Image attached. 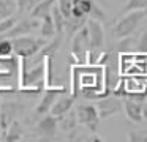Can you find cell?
<instances>
[{"label":"cell","instance_id":"cell-10","mask_svg":"<svg viewBox=\"0 0 147 142\" xmlns=\"http://www.w3.org/2000/svg\"><path fill=\"white\" fill-rule=\"evenodd\" d=\"M35 131L38 136H54L57 131V117L52 114H45V117L36 123Z\"/></svg>","mask_w":147,"mask_h":142},{"label":"cell","instance_id":"cell-12","mask_svg":"<svg viewBox=\"0 0 147 142\" xmlns=\"http://www.w3.org/2000/svg\"><path fill=\"white\" fill-rule=\"evenodd\" d=\"M123 112L127 115V118L133 123H141L144 120L142 117V103H138L134 100L128 98L123 103Z\"/></svg>","mask_w":147,"mask_h":142},{"label":"cell","instance_id":"cell-19","mask_svg":"<svg viewBox=\"0 0 147 142\" xmlns=\"http://www.w3.org/2000/svg\"><path fill=\"white\" fill-rule=\"evenodd\" d=\"M14 8H16V3L13 0H0V19L13 16Z\"/></svg>","mask_w":147,"mask_h":142},{"label":"cell","instance_id":"cell-33","mask_svg":"<svg viewBox=\"0 0 147 142\" xmlns=\"http://www.w3.org/2000/svg\"><path fill=\"white\" fill-rule=\"evenodd\" d=\"M0 136H2V128H0Z\"/></svg>","mask_w":147,"mask_h":142},{"label":"cell","instance_id":"cell-13","mask_svg":"<svg viewBox=\"0 0 147 142\" xmlns=\"http://www.w3.org/2000/svg\"><path fill=\"white\" fill-rule=\"evenodd\" d=\"M57 126H60L62 131H73V129H76L78 126V118H76V110L70 109L67 114H63V115L57 117Z\"/></svg>","mask_w":147,"mask_h":142},{"label":"cell","instance_id":"cell-8","mask_svg":"<svg viewBox=\"0 0 147 142\" xmlns=\"http://www.w3.org/2000/svg\"><path fill=\"white\" fill-rule=\"evenodd\" d=\"M40 27L38 19H22V21H16V24L10 28L8 32H5L3 35H0V38H16V36H22V35H30L35 28Z\"/></svg>","mask_w":147,"mask_h":142},{"label":"cell","instance_id":"cell-23","mask_svg":"<svg viewBox=\"0 0 147 142\" xmlns=\"http://www.w3.org/2000/svg\"><path fill=\"white\" fill-rule=\"evenodd\" d=\"M13 54V44L8 38H0V57H7Z\"/></svg>","mask_w":147,"mask_h":142},{"label":"cell","instance_id":"cell-15","mask_svg":"<svg viewBox=\"0 0 147 142\" xmlns=\"http://www.w3.org/2000/svg\"><path fill=\"white\" fill-rule=\"evenodd\" d=\"M55 0H41L40 3H36L35 6L32 8V11H30V17L33 19H43L46 14H49L51 13V8L54 6Z\"/></svg>","mask_w":147,"mask_h":142},{"label":"cell","instance_id":"cell-24","mask_svg":"<svg viewBox=\"0 0 147 142\" xmlns=\"http://www.w3.org/2000/svg\"><path fill=\"white\" fill-rule=\"evenodd\" d=\"M16 21L18 19L14 17V16H8V17H5V19H0V35H3L5 32L10 30V28L16 24Z\"/></svg>","mask_w":147,"mask_h":142},{"label":"cell","instance_id":"cell-20","mask_svg":"<svg viewBox=\"0 0 147 142\" xmlns=\"http://www.w3.org/2000/svg\"><path fill=\"white\" fill-rule=\"evenodd\" d=\"M133 44H134V40H133V36H125V38H120L119 40V44H117V50H119V54L120 52H130V49L133 47Z\"/></svg>","mask_w":147,"mask_h":142},{"label":"cell","instance_id":"cell-17","mask_svg":"<svg viewBox=\"0 0 147 142\" xmlns=\"http://www.w3.org/2000/svg\"><path fill=\"white\" fill-rule=\"evenodd\" d=\"M40 32H41L43 38H51L55 35V28H54V22H52L51 13L46 14L43 19H40Z\"/></svg>","mask_w":147,"mask_h":142},{"label":"cell","instance_id":"cell-7","mask_svg":"<svg viewBox=\"0 0 147 142\" xmlns=\"http://www.w3.org/2000/svg\"><path fill=\"white\" fill-rule=\"evenodd\" d=\"M24 110V106L14 101H8V103H2L0 106V128L2 133L8 128L11 122L18 120V115H21Z\"/></svg>","mask_w":147,"mask_h":142},{"label":"cell","instance_id":"cell-3","mask_svg":"<svg viewBox=\"0 0 147 142\" xmlns=\"http://www.w3.org/2000/svg\"><path fill=\"white\" fill-rule=\"evenodd\" d=\"M73 43H71V57L78 63H86V55L90 50V43H89V33L87 27H81L76 33L73 35Z\"/></svg>","mask_w":147,"mask_h":142},{"label":"cell","instance_id":"cell-25","mask_svg":"<svg viewBox=\"0 0 147 142\" xmlns=\"http://www.w3.org/2000/svg\"><path fill=\"white\" fill-rule=\"evenodd\" d=\"M127 11L131 9H147V0H128L127 5H125Z\"/></svg>","mask_w":147,"mask_h":142},{"label":"cell","instance_id":"cell-30","mask_svg":"<svg viewBox=\"0 0 147 142\" xmlns=\"http://www.w3.org/2000/svg\"><path fill=\"white\" fill-rule=\"evenodd\" d=\"M128 141H131V142H147V134H142V133H130V134H128Z\"/></svg>","mask_w":147,"mask_h":142},{"label":"cell","instance_id":"cell-26","mask_svg":"<svg viewBox=\"0 0 147 142\" xmlns=\"http://www.w3.org/2000/svg\"><path fill=\"white\" fill-rule=\"evenodd\" d=\"M71 5H73V0H57V6H59L60 13L65 16V17H70Z\"/></svg>","mask_w":147,"mask_h":142},{"label":"cell","instance_id":"cell-22","mask_svg":"<svg viewBox=\"0 0 147 142\" xmlns=\"http://www.w3.org/2000/svg\"><path fill=\"white\" fill-rule=\"evenodd\" d=\"M89 16L90 19H93V21H98V22H103L106 19V14H105V9H101L96 3H93L92 8H90L89 11Z\"/></svg>","mask_w":147,"mask_h":142},{"label":"cell","instance_id":"cell-5","mask_svg":"<svg viewBox=\"0 0 147 142\" xmlns=\"http://www.w3.org/2000/svg\"><path fill=\"white\" fill-rule=\"evenodd\" d=\"M95 107L98 110L100 120H105V118H109V117L122 112L123 110V101H122V98H117L112 93H109L106 96L100 98L98 103L95 104Z\"/></svg>","mask_w":147,"mask_h":142},{"label":"cell","instance_id":"cell-31","mask_svg":"<svg viewBox=\"0 0 147 142\" xmlns=\"http://www.w3.org/2000/svg\"><path fill=\"white\" fill-rule=\"evenodd\" d=\"M142 103H144V104H142V117L147 120V98L142 101Z\"/></svg>","mask_w":147,"mask_h":142},{"label":"cell","instance_id":"cell-29","mask_svg":"<svg viewBox=\"0 0 147 142\" xmlns=\"http://www.w3.org/2000/svg\"><path fill=\"white\" fill-rule=\"evenodd\" d=\"M33 2L35 0H18V8L21 13H27L29 9L33 8Z\"/></svg>","mask_w":147,"mask_h":142},{"label":"cell","instance_id":"cell-6","mask_svg":"<svg viewBox=\"0 0 147 142\" xmlns=\"http://www.w3.org/2000/svg\"><path fill=\"white\" fill-rule=\"evenodd\" d=\"M62 93H65V87H57V85H54V87H46L45 95H43V98L40 100V103L36 104V107H35V115L41 117V115H45V114H49L54 101L57 100L59 95H62Z\"/></svg>","mask_w":147,"mask_h":142},{"label":"cell","instance_id":"cell-1","mask_svg":"<svg viewBox=\"0 0 147 142\" xmlns=\"http://www.w3.org/2000/svg\"><path fill=\"white\" fill-rule=\"evenodd\" d=\"M146 16H147L146 9H131V11H128L127 14L117 22V25L114 27L115 40H120V38L133 35L134 30L138 28V25L144 21Z\"/></svg>","mask_w":147,"mask_h":142},{"label":"cell","instance_id":"cell-2","mask_svg":"<svg viewBox=\"0 0 147 142\" xmlns=\"http://www.w3.org/2000/svg\"><path fill=\"white\" fill-rule=\"evenodd\" d=\"M11 44H13L14 55L29 59V57H33L36 52H40V49L45 46V41H43V38H33L29 35H22V36L11 38Z\"/></svg>","mask_w":147,"mask_h":142},{"label":"cell","instance_id":"cell-18","mask_svg":"<svg viewBox=\"0 0 147 142\" xmlns=\"http://www.w3.org/2000/svg\"><path fill=\"white\" fill-rule=\"evenodd\" d=\"M51 17H52V22H54V28H55V33L57 35H62L63 32V25H65V16L60 13L59 6L54 3V6L51 8Z\"/></svg>","mask_w":147,"mask_h":142},{"label":"cell","instance_id":"cell-16","mask_svg":"<svg viewBox=\"0 0 147 142\" xmlns=\"http://www.w3.org/2000/svg\"><path fill=\"white\" fill-rule=\"evenodd\" d=\"M89 19V16H82V17H74V16H70V17H65V25H63V30L67 28V33L68 36H73L81 27H84Z\"/></svg>","mask_w":147,"mask_h":142},{"label":"cell","instance_id":"cell-34","mask_svg":"<svg viewBox=\"0 0 147 142\" xmlns=\"http://www.w3.org/2000/svg\"><path fill=\"white\" fill-rule=\"evenodd\" d=\"M146 134H147V133H146Z\"/></svg>","mask_w":147,"mask_h":142},{"label":"cell","instance_id":"cell-9","mask_svg":"<svg viewBox=\"0 0 147 142\" xmlns=\"http://www.w3.org/2000/svg\"><path fill=\"white\" fill-rule=\"evenodd\" d=\"M87 33H89V43L92 50H98L105 46V28L98 21L93 19H87L86 22Z\"/></svg>","mask_w":147,"mask_h":142},{"label":"cell","instance_id":"cell-14","mask_svg":"<svg viewBox=\"0 0 147 142\" xmlns=\"http://www.w3.org/2000/svg\"><path fill=\"white\" fill-rule=\"evenodd\" d=\"M22 126H21V123L18 122V120H14V122H11L10 125H8V128L3 131V137L7 142H18L22 139Z\"/></svg>","mask_w":147,"mask_h":142},{"label":"cell","instance_id":"cell-27","mask_svg":"<svg viewBox=\"0 0 147 142\" xmlns=\"http://www.w3.org/2000/svg\"><path fill=\"white\" fill-rule=\"evenodd\" d=\"M136 50L141 54H147V30L142 32L139 40L136 41Z\"/></svg>","mask_w":147,"mask_h":142},{"label":"cell","instance_id":"cell-28","mask_svg":"<svg viewBox=\"0 0 147 142\" xmlns=\"http://www.w3.org/2000/svg\"><path fill=\"white\" fill-rule=\"evenodd\" d=\"M114 96H117V98H127L128 95H127V88H125V82H123V77L119 81V84L115 85V88L111 92Z\"/></svg>","mask_w":147,"mask_h":142},{"label":"cell","instance_id":"cell-4","mask_svg":"<svg viewBox=\"0 0 147 142\" xmlns=\"http://www.w3.org/2000/svg\"><path fill=\"white\" fill-rule=\"evenodd\" d=\"M76 118H78V125H82L89 131L96 133L100 125V117H98V110L93 104H79L76 107Z\"/></svg>","mask_w":147,"mask_h":142},{"label":"cell","instance_id":"cell-11","mask_svg":"<svg viewBox=\"0 0 147 142\" xmlns=\"http://www.w3.org/2000/svg\"><path fill=\"white\" fill-rule=\"evenodd\" d=\"M74 100H76V98L71 96V95L70 96H67V95H63V93H62V96L59 95V98L54 101L49 114H52L54 117H60V115H63V114H67L70 109H73Z\"/></svg>","mask_w":147,"mask_h":142},{"label":"cell","instance_id":"cell-21","mask_svg":"<svg viewBox=\"0 0 147 142\" xmlns=\"http://www.w3.org/2000/svg\"><path fill=\"white\" fill-rule=\"evenodd\" d=\"M79 90H81V85H79V77H78V71L76 68H71V96L78 98L79 96Z\"/></svg>","mask_w":147,"mask_h":142},{"label":"cell","instance_id":"cell-32","mask_svg":"<svg viewBox=\"0 0 147 142\" xmlns=\"http://www.w3.org/2000/svg\"><path fill=\"white\" fill-rule=\"evenodd\" d=\"M0 106H2V98H0Z\"/></svg>","mask_w":147,"mask_h":142}]
</instances>
